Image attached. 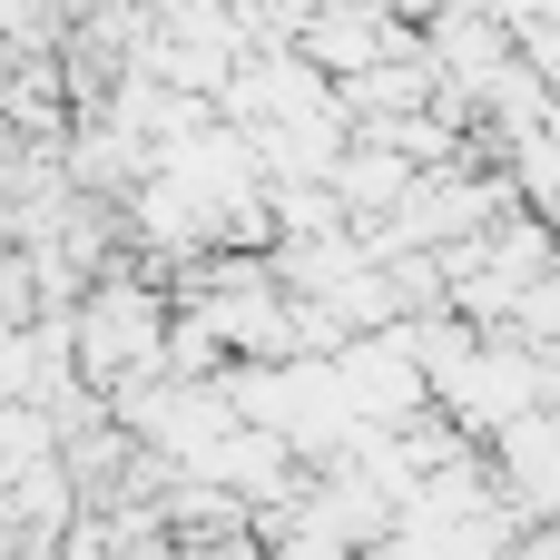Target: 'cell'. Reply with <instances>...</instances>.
I'll list each match as a JSON object with an SVG mask.
<instances>
[{
  "mask_svg": "<svg viewBox=\"0 0 560 560\" xmlns=\"http://www.w3.org/2000/svg\"><path fill=\"white\" fill-rule=\"evenodd\" d=\"M325 89H345V79H364V69H384V59H404L413 49V30L384 10V0H315L305 20H295V39H285Z\"/></svg>",
  "mask_w": 560,
  "mask_h": 560,
  "instance_id": "obj_2",
  "label": "cell"
},
{
  "mask_svg": "<svg viewBox=\"0 0 560 560\" xmlns=\"http://www.w3.org/2000/svg\"><path fill=\"white\" fill-rule=\"evenodd\" d=\"M59 20H69V0H0V59H39L59 39Z\"/></svg>",
  "mask_w": 560,
  "mask_h": 560,
  "instance_id": "obj_4",
  "label": "cell"
},
{
  "mask_svg": "<svg viewBox=\"0 0 560 560\" xmlns=\"http://www.w3.org/2000/svg\"><path fill=\"white\" fill-rule=\"evenodd\" d=\"M177 560H266L256 532H217V541H177Z\"/></svg>",
  "mask_w": 560,
  "mask_h": 560,
  "instance_id": "obj_5",
  "label": "cell"
},
{
  "mask_svg": "<svg viewBox=\"0 0 560 560\" xmlns=\"http://www.w3.org/2000/svg\"><path fill=\"white\" fill-rule=\"evenodd\" d=\"M492 492H502V512L512 522H560V413H522V423H502L492 433Z\"/></svg>",
  "mask_w": 560,
  "mask_h": 560,
  "instance_id": "obj_3",
  "label": "cell"
},
{
  "mask_svg": "<svg viewBox=\"0 0 560 560\" xmlns=\"http://www.w3.org/2000/svg\"><path fill=\"white\" fill-rule=\"evenodd\" d=\"M167 295L158 285H138V276H98L79 305H69V364H79V384L108 404V394H128V384H148L158 374V354H167Z\"/></svg>",
  "mask_w": 560,
  "mask_h": 560,
  "instance_id": "obj_1",
  "label": "cell"
}]
</instances>
